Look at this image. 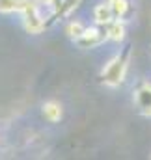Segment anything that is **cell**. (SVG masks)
<instances>
[{"label": "cell", "instance_id": "obj_1", "mask_svg": "<svg viewBox=\"0 0 151 160\" xmlns=\"http://www.w3.org/2000/svg\"><path fill=\"white\" fill-rule=\"evenodd\" d=\"M127 62H129V47L123 50V54L114 56L112 60L107 63V67L103 69V80L108 86H119L125 78V71H127Z\"/></svg>", "mask_w": 151, "mask_h": 160}, {"label": "cell", "instance_id": "obj_10", "mask_svg": "<svg viewBox=\"0 0 151 160\" xmlns=\"http://www.w3.org/2000/svg\"><path fill=\"white\" fill-rule=\"evenodd\" d=\"M108 2H114V0H108Z\"/></svg>", "mask_w": 151, "mask_h": 160}, {"label": "cell", "instance_id": "obj_3", "mask_svg": "<svg viewBox=\"0 0 151 160\" xmlns=\"http://www.w3.org/2000/svg\"><path fill=\"white\" fill-rule=\"evenodd\" d=\"M134 102L144 116L151 118V82H144L134 91Z\"/></svg>", "mask_w": 151, "mask_h": 160}, {"label": "cell", "instance_id": "obj_5", "mask_svg": "<svg viewBox=\"0 0 151 160\" xmlns=\"http://www.w3.org/2000/svg\"><path fill=\"white\" fill-rule=\"evenodd\" d=\"M41 112H43V118L49 121V123H58V121L62 119V116H64V108H62V104L56 102V101L45 102L43 108H41Z\"/></svg>", "mask_w": 151, "mask_h": 160}, {"label": "cell", "instance_id": "obj_2", "mask_svg": "<svg viewBox=\"0 0 151 160\" xmlns=\"http://www.w3.org/2000/svg\"><path fill=\"white\" fill-rule=\"evenodd\" d=\"M105 39H108V34L105 28H86L84 34L75 39V43L78 48H95Z\"/></svg>", "mask_w": 151, "mask_h": 160}, {"label": "cell", "instance_id": "obj_8", "mask_svg": "<svg viewBox=\"0 0 151 160\" xmlns=\"http://www.w3.org/2000/svg\"><path fill=\"white\" fill-rule=\"evenodd\" d=\"M84 30H86V26H84L80 21H71V22L67 24V28H65V34H67L71 39H76V38H80V36L84 34Z\"/></svg>", "mask_w": 151, "mask_h": 160}, {"label": "cell", "instance_id": "obj_9", "mask_svg": "<svg viewBox=\"0 0 151 160\" xmlns=\"http://www.w3.org/2000/svg\"><path fill=\"white\" fill-rule=\"evenodd\" d=\"M110 6H112V11L116 17H125L127 11H129V2L127 0H114V2H110Z\"/></svg>", "mask_w": 151, "mask_h": 160}, {"label": "cell", "instance_id": "obj_4", "mask_svg": "<svg viewBox=\"0 0 151 160\" xmlns=\"http://www.w3.org/2000/svg\"><path fill=\"white\" fill-rule=\"evenodd\" d=\"M93 17H95V21H97L99 26H107V24H110V22L114 21V17H116L114 11H112L110 2H108V4H105V2L97 4L95 9H93Z\"/></svg>", "mask_w": 151, "mask_h": 160}, {"label": "cell", "instance_id": "obj_7", "mask_svg": "<svg viewBox=\"0 0 151 160\" xmlns=\"http://www.w3.org/2000/svg\"><path fill=\"white\" fill-rule=\"evenodd\" d=\"M107 34H108V39L112 41H121L125 38V24L119 22V21H112L110 24H107Z\"/></svg>", "mask_w": 151, "mask_h": 160}, {"label": "cell", "instance_id": "obj_6", "mask_svg": "<svg viewBox=\"0 0 151 160\" xmlns=\"http://www.w3.org/2000/svg\"><path fill=\"white\" fill-rule=\"evenodd\" d=\"M32 0H0V13H23Z\"/></svg>", "mask_w": 151, "mask_h": 160}]
</instances>
